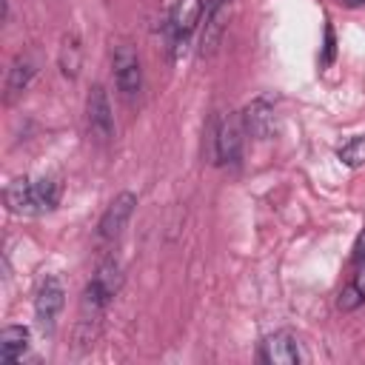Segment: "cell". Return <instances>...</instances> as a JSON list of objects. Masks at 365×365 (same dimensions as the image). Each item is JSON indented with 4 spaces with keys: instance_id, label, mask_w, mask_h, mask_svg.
<instances>
[{
    "instance_id": "obj_2",
    "label": "cell",
    "mask_w": 365,
    "mask_h": 365,
    "mask_svg": "<svg viewBox=\"0 0 365 365\" xmlns=\"http://www.w3.org/2000/svg\"><path fill=\"white\" fill-rule=\"evenodd\" d=\"M242 134H245V125H242V117L228 111L220 117L217 123V131H214V163L217 165H237L240 157H242Z\"/></svg>"
},
{
    "instance_id": "obj_13",
    "label": "cell",
    "mask_w": 365,
    "mask_h": 365,
    "mask_svg": "<svg viewBox=\"0 0 365 365\" xmlns=\"http://www.w3.org/2000/svg\"><path fill=\"white\" fill-rule=\"evenodd\" d=\"M225 20H228V6L205 14V29H202V37H200V57H211L217 51L220 40H222V31H225Z\"/></svg>"
},
{
    "instance_id": "obj_6",
    "label": "cell",
    "mask_w": 365,
    "mask_h": 365,
    "mask_svg": "<svg viewBox=\"0 0 365 365\" xmlns=\"http://www.w3.org/2000/svg\"><path fill=\"white\" fill-rule=\"evenodd\" d=\"M259 359L268 365H297L302 359L299 339L291 331H274L259 342Z\"/></svg>"
},
{
    "instance_id": "obj_21",
    "label": "cell",
    "mask_w": 365,
    "mask_h": 365,
    "mask_svg": "<svg viewBox=\"0 0 365 365\" xmlns=\"http://www.w3.org/2000/svg\"><path fill=\"white\" fill-rule=\"evenodd\" d=\"M339 3H345V6H362L365 0H339Z\"/></svg>"
},
{
    "instance_id": "obj_3",
    "label": "cell",
    "mask_w": 365,
    "mask_h": 365,
    "mask_svg": "<svg viewBox=\"0 0 365 365\" xmlns=\"http://www.w3.org/2000/svg\"><path fill=\"white\" fill-rule=\"evenodd\" d=\"M111 63H114V83H117L120 94L131 103L143 88V68H140V57H137L134 46L131 43H117L114 54H111Z\"/></svg>"
},
{
    "instance_id": "obj_11",
    "label": "cell",
    "mask_w": 365,
    "mask_h": 365,
    "mask_svg": "<svg viewBox=\"0 0 365 365\" xmlns=\"http://www.w3.org/2000/svg\"><path fill=\"white\" fill-rule=\"evenodd\" d=\"M34 74H37V63L29 54H17L9 66V74H6V103H14L29 88Z\"/></svg>"
},
{
    "instance_id": "obj_20",
    "label": "cell",
    "mask_w": 365,
    "mask_h": 365,
    "mask_svg": "<svg viewBox=\"0 0 365 365\" xmlns=\"http://www.w3.org/2000/svg\"><path fill=\"white\" fill-rule=\"evenodd\" d=\"M356 262H365V231L356 237V245H354V265Z\"/></svg>"
},
{
    "instance_id": "obj_14",
    "label": "cell",
    "mask_w": 365,
    "mask_h": 365,
    "mask_svg": "<svg viewBox=\"0 0 365 365\" xmlns=\"http://www.w3.org/2000/svg\"><path fill=\"white\" fill-rule=\"evenodd\" d=\"M29 348V328L26 325H6L0 334V359L6 365L17 362Z\"/></svg>"
},
{
    "instance_id": "obj_15",
    "label": "cell",
    "mask_w": 365,
    "mask_h": 365,
    "mask_svg": "<svg viewBox=\"0 0 365 365\" xmlns=\"http://www.w3.org/2000/svg\"><path fill=\"white\" fill-rule=\"evenodd\" d=\"M31 185H34L37 214L54 211L57 202H60V185H57V180H51V177H37V180H31Z\"/></svg>"
},
{
    "instance_id": "obj_10",
    "label": "cell",
    "mask_w": 365,
    "mask_h": 365,
    "mask_svg": "<svg viewBox=\"0 0 365 365\" xmlns=\"http://www.w3.org/2000/svg\"><path fill=\"white\" fill-rule=\"evenodd\" d=\"M3 202L11 214L20 217H37V202H34V185L29 177H14L3 188Z\"/></svg>"
},
{
    "instance_id": "obj_16",
    "label": "cell",
    "mask_w": 365,
    "mask_h": 365,
    "mask_svg": "<svg viewBox=\"0 0 365 365\" xmlns=\"http://www.w3.org/2000/svg\"><path fill=\"white\" fill-rule=\"evenodd\" d=\"M339 160L345 163V165H351V168H356V165H362L365 163V137H351L345 145H339Z\"/></svg>"
},
{
    "instance_id": "obj_9",
    "label": "cell",
    "mask_w": 365,
    "mask_h": 365,
    "mask_svg": "<svg viewBox=\"0 0 365 365\" xmlns=\"http://www.w3.org/2000/svg\"><path fill=\"white\" fill-rule=\"evenodd\" d=\"M205 11V3L202 0H177L171 6V14H168V31L174 37V43H185V37L197 29L200 17Z\"/></svg>"
},
{
    "instance_id": "obj_4",
    "label": "cell",
    "mask_w": 365,
    "mask_h": 365,
    "mask_svg": "<svg viewBox=\"0 0 365 365\" xmlns=\"http://www.w3.org/2000/svg\"><path fill=\"white\" fill-rule=\"evenodd\" d=\"M134 205H137V194H131V191H120V194L108 202V208L103 211V217H100V222H97V237H100L103 242L117 240V237L123 234L125 222L131 220Z\"/></svg>"
},
{
    "instance_id": "obj_7",
    "label": "cell",
    "mask_w": 365,
    "mask_h": 365,
    "mask_svg": "<svg viewBox=\"0 0 365 365\" xmlns=\"http://www.w3.org/2000/svg\"><path fill=\"white\" fill-rule=\"evenodd\" d=\"M63 302H66V291H63V282L57 277H46L37 288V297H34V314H37V322L43 328H54V319L57 314L63 311Z\"/></svg>"
},
{
    "instance_id": "obj_18",
    "label": "cell",
    "mask_w": 365,
    "mask_h": 365,
    "mask_svg": "<svg viewBox=\"0 0 365 365\" xmlns=\"http://www.w3.org/2000/svg\"><path fill=\"white\" fill-rule=\"evenodd\" d=\"M334 51H336V40H334V29L325 26V54H322V66H328L334 60Z\"/></svg>"
},
{
    "instance_id": "obj_19",
    "label": "cell",
    "mask_w": 365,
    "mask_h": 365,
    "mask_svg": "<svg viewBox=\"0 0 365 365\" xmlns=\"http://www.w3.org/2000/svg\"><path fill=\"white\" fill-rule=\"evenodd\" d=\"M351 285L365 297V262H356V271H354V279H351Z\"/></svg>"
},
{
    "instance_id": "obj_17",
    "label": "cell",
    "mask_w": 365,
    "mask_h": 365,
    "mask_svg": "<svg viewBox=\"0 0 365 365\" xmlns=\"http://www.w3.org/2000/svg\"><path fill=\"white\" fill-rule=\"evenodd\" d=\"M365 302V297L348 282L342 291H339V299H336V305H339V311H354V308H359Z\"/></svg>"
},
{
    "instance_id": "obj_12",
    "label": "cell",
    "mask_w": 365,
    "mask_h": 365,
    "mask_svg": "<svg viewBox=\"0 0 365 365\" xmlns=\"http://www.w3.org/2000/svg\"><path fill=\"white\" fill-rule=\"evenodd\" d=\"M57 66L63 71V77L74 80L80 74V66H83V40L77 31H66L63 40H60V51H57Z\"/></svg>"
},
{
    "instance_id": "obj_8",
    "label": "cell",
    "mask_w": 365,
    "mask_h": 365,
    "mask_svg": "<svg viewBox=\"0 0 365 365\" xmlns=\"http://www.w3.org/2000/svg\"><path fill=\"white\" fill-rule=\"evenodd\" d=\"M242 125H245V134H251L254 140H268L277 128V114H274V103L268 97H257L251 100L242 111Z\"/></svg>"
},
{
    "instance_id": "obj_1",
    "label": "cell",
    "mask_w": 365,
    "mask_h": 365,
    "mask_svg": "<svg viewBox=\"0 0 365 365\" xmlns=\"http://www.w3.org/2000/svg\"><path fill=\"white\" fill-rule=\"evenodd\" d=\"M120 285H123V268H120V262L114 257L100 259L91 282L83 291V311H91V317H97L117 297Z\"/></svg>"
},
{
    "instance_id": "obj_5",
    "label": "cell",
    "mask_w": 365,
    "mask_h": 365,
    "mask_svg": "<svg viewBox=\"0 0 365 365\" xmlns=\"http://www.w3.org/2000/svg\"><path fill=\"white\" fill-rule=\"evenodd\" d=\"M86 117H88V128L97 140H111L114 137V114H111V103L108 94L100 83H94L88 88V100H86Z\"/></svg>"
}]
</instances>
